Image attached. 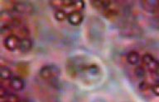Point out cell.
Listing matches in <instances>:
<instances>
[{"label":"cell","mask_w":159,"mask_h":102,"mask_svg":"<svg viewBox=\"0 0 159 102\" xmlns=\"http://www.w3.org/2000/svg\"><path fill=\"white\" fill-rule=\"evenodd\" d=\"M54 18L56 20L61 22L67 20L68 13H67L66 11L63 10V9H58V10H56V12H55Z\"/></svg>","instance_id":"obj_15"},{"label":"cell","mask_w":159,"mask_h":102,"mask_svg":"<svg viewBox=\"0 0 159 102\" xmlns=\"http://www.w3.org/2000/svg\"><path fill=\"white\" fill-rule=\"evenodd\" d=\"M84 21V14L82 12L79 11H73L68 13V18H67V22L71 26H80Z\"/></svg>","instance_id":"obj_7"},{"label":"cell","mask_w":159,"mask_h":102,"mask_svg":"<svg viewBox=\"0 0 159 102\" xmlns=\"http://www.w3.org/2000/svg\"><path fill=\"white\" fill-rule=\"evenodd\" d=\"M33 46V42L31 38H23L21 39V43H20V47L18 51L22 54H26L31 51Z\"/></svg>","instance_id":"obj_11"},{"label":"cell","mask_w":159,"mask_h":102,"mask_svg":"<svg viewBox=\"0 0 159 102\" xmlns=\"http://www.w3.org/2000/svg\"><path fill=\"white\" fill-rule=\"evenodd\" d=\"M7 10L16 14H31L33 12V7L27 2H11V7Z\"/></svg>","instance_id":"obj_4"},{"label":"cell","mask_w":159,"mask_h":102,"mask_svg":"<svg viewBox=\"0 0 159 102\" xmlns=\"http://www.w3.org/2000/svg\"><path fill=\"white\" fill-rule=\"evenodd\" d=\"M18 72L20 74H22L23 72H28L27 70V65H22V63H19L18 64Z\"/></svg>","instance_id":"obj_20"},{"label":"cell","mask_w":159,"mask_h":102,"mask_svg":"<svg viewBox=\"0 0 159 102\" xmlns=\"http://www.w3.org/2000/svg\"><path fill=\"white\" fill-rule=\"evenodd\" d=\"M94 102H104L102 100H94Z\"/></svg>","instance_id":"obj_22"},{"label":"cell","mask_w":159,"mask_h":102,"mask_svg":"<svg viewBox=\"0 0 159 102\" xmlns=\"http://www.w3.org/2000/svg\"><path fill=\"white\" fill-rule=\"evenodd\" d=\"M139 91L142 94L148 96V94L152 93V84H150L147 80L141 81L139 84Z\"/></svg>","instance_id":"obj_14"},{"label":"cell","mask_w":159,"mask_h":102,"mask_svg":"<svg viewBox=\"0 0 159 102\" xmlns=\"http://www.w3.org/2000/svg\"><path fill=\"white\" fill-rule=\"evenodd\" d=\"M21 102H27V101H25V100H23V101H22V100H21Z\"/></svg>","instance_id":"obj_23"},{"label":"cell","mask_w":159,"mask_h":102,"mask_svg":"<svg viewBox=\"0 0 159 102\" xmlns=\"http://www.w3.org/2000/svg\"><path fill=\"white\" fill-rule=\"evenodd\" d=\"M10 94L11 93L7 89V87H5L4 85L1 84V86H0V98H1V100H5Z\"/></svg>","instance_id":"obj_16"},{"label":"cell","mask_w":159,"mask_h":102,"mask_svg":"<svg viewBox=\"0 0 159 102\" xmlns=\"http://www.w3.org/2000/svg\"><path fill=\"white\" fill-rule=\"evenodd\" d=\"M152 15H153V18L157 22H159V7L157 8V10L152 13Z\"/></svg>","instance_id":"obj_21"},{"label":"cell","mask_w":159,"mask_h":102,"mask_svg":"<svg viewBox=\"0 0 159 102\" xmlns=\"http://www.w3.org/2000/svg\"><path fill=\"white\" fill-rule=\"evenodd\" d=\"M152 93L156 96H159V82H154L152 84Z\"/></svg>","instance_id":"obj_19"},{"label":"cell","mask_w":159,"mask_h":102,"mask_svg":"<svg viewBox=\"0 0 159 102\" xmlns=\"http://www.w3.org/2000/svg\"><path fill=\"white\" fill-rule=\"evenodd\" d=\"M2 102H21L19 96L16 94L11 93L8 96L5 100H3Z\"/></svg>","instance_id":"obj_17"},{"label":"cell","mask_w":159,"mask_h":102,"mask_svg":"<svg viewBox=\"0 0 159 102\" xmlns=\"http://www.w3.org/2000/svg\"><path fill=\"white\" fill-rule=\"evenodd\" d=\"M66 69L70 77L80 80L87 85L98 82L103 75L101 67L98 63L80 55L70 58L66 63Z\"/></svg>","instance_id":"obj_1"},{"label":"cell","mask_w":159,"mask_h":102,"mask_svg":"<svg viewBox=\"0 0 159 102\" xmlns=\"http://www.w3.org/2000/svg\"><path fill=\"white\" fill-rule=\"evenodd\" d=\"M20 43H21V38L16 34H10L5 36L2 41L5 49L10 52H14L19 50Z\"/></svg>","instance_id":"obj_5"},{"label":"cell","mask_w":159,"mask_h":102,"mask_svg":"<svg viewBox=\"0 0 159 102\" xmlns=\"http://www.w3.org/2000/svg\"><path fill=\"white\" fill-rule=\"evenodd\" d=\"M101 13L107 19L114 20L120 13L119 5L115 1H109V3H108L106 7L104 8V10L102 11Z\"/></svg>","instance_id":"obj_6"},{"label":"cell","mask_w":159,"mask_h":102,"mask_svg":"<svg viewBox=\"0 0 159 102\" xmlns=\"http://www.w3.org/2000/svg\"><path fill=\"white\" fill-rule=\"evenodd\" d=\"M8 87L15 92H21L25 87L24 80L21 77L13 76L8 82Z\"/></svg>","instance_id":"obj_8"},{"label":"cell","mask_w":159,"mask_h":102,"mask_svg":"<svg viewBox=\"0 0 159 102\" xmlns=\"http://www.w3.org/2000/svg\"><path fill=\"white\" fill-rule=\"evenodd\" d=\"M142 64L152 76L155 82H159V60L150 54H145L142 56Z\"/></svg>","instance_id":"obj_3"},{"label":"cell","mask_w":159,"mask_h":102,"mask_svg":"<svg viewBox=\"0 0 159 102\" xmlns=\"http://www.w3.org/2000/svg\"><path fill=\"white\" fill-rule=\"evenodd\" d=\"M127 63L132 66H137L142 63V56L139 55V52L135 50L129 51L126 55Z\"/></svg>","instance_id":"obj_9"},{"label":"cell","mask_w":159,"mask_h":102,"mask_svg":"<svg viewBox=\"0 0 159 102\" xmlns=\"http://www.w3.org/2000/svg\"><path fill=\"white\" fill-rule=\"evenodd\" d=\"M49 3L52 8H56L57 10L62 9V5H63V1L62 0H53V1H50Z\"/></svg>","instance_id":"obj_18"},{"label":"cell","mask_w":159,"mask_h":102,"mask_svg":"<svg viewBox=\"0 0 159 102\" xmlns=\"http://www.w3.org/2000/svg\"><path fill=\"white\" fill-rule=\"evenodd\" d=\"M141 5L144 10L148 13H152L159 7V1L156 0H143L141 1Z\"/></svg>","instance_id":"obj_10"},{"label":"cell","mask_w":159,"mask_h":102,"mask_svg":"<svg viewBox=\"0 0 159 102\" xmlns=\"http://www.w3.org/2000/svg\"><path fill=\"white\" fill-rule=\"evenodd\" d=\"M0 75H1V82H8L9 80L13 77L12 70L7 66H1Z\"/></svg>","instance_id":"obj_12"},{"label":"cell","mask_w":159,"mask_h":102,"mask_svg":"<svg viewBox=\"0 0 159 102\" xmlns=\"http://www.w3.org/2000/svg\"><path fill=\"white\" fill-rule=\"evenodd\" d=\"M134 75L137 78H139L141 81H143V80H147V70L145 69V67H143V65L142 64V63L139 65H137L135 68H134Z\"/></svg>","instance_id":"obj_13"},{"label":"cell","mask_w":159,"mask_h":102,"mask_svg":"<svg viewBox=\"0 0 159 102\" xmlns=\"http://www.w3.org/2000/svg\"><path fill=\"white\" fill-rule=\"evenodd\" d=\"M39 76L45 82L56 84L61 76V69L55 64L44 65L40 68Z\"/></svg>","instance_id":"obj_2"}]
</instances>
